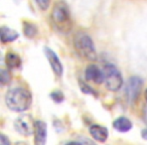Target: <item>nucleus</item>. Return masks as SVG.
Here are the masks:
<instances>
[{
  "instance_id": "nucleus-17",
  "label": "nucleus",
  "mask_w": 147,
  "mask_h": 145,
  "mask_svg": "<svg viewBox=\"0 0 147 145\" xmlns=\"http://www.w3.org/2000/svg\"><path fill=\"white\" fill-rule=\"evenodd\" d=\"M80 87H81V90H82V92H84L85 94H89V95H95L96 96V93H95V91L93 90L92 88H91L90 86H88L87 84H85V83L83 82H80Z\"/></svg>"
},
{
  "instance_id": "nucleus-9",
  "label": "nucleus",
  "mask_w": 147,
  "mask_h": 145,
  "mask_svg": "<svg viewBox=\"0 0 147 145\" xmlns=\"http://www.w3.org/2000/svg\"><path fill=\"white\" fill-rule=\"evenodd\" d=\"M47 124L43 121H35L34 128V142L36 145H43L47 142Z\"/></svg>"
},
{
  "instance_id": "nucleus-18",
  "label": "nucleus",
  "mask_w": 147,
  "mask_h": 145,
  "mask_svg": "<svg viewBox=\"0 0 147 145\" xmlns=\"http://www.w3.org/2000/svg\"><path fill=\"white\" fill-rule=\"evenodd\" d=\"M51 0H35L37 6L41 9V10H47L49 8V4H51Z\"/></svg>"
},
{
  "instance_id": "nucleus-12",
  "label": "nucleus",
  "mask_w": 147,
  "mask_h": 145,
  "mask_svg": "<svg viewBox=\"0 0 147 145\" xmlns=\"http://www.w3.org/2000/svg\"><path fill=\"white\" fill-rule=\"evenodd\" d=\"M1 40L3 43L6 42H11V41H14L18 38L19 34L16 30L12 28H9L7 26H2L1 27Z\"/></svg>"
},
{
  "instance_id": "nucleus-10",
  "label": "nucleus",
  "mask_w": 147,
  "mask_h": 145,
  "mask_svg": "<svg viewBox=\"0 0 147 145\" xmlns=\"http://www.w3.org/2000/svg\"><path fill=\"white\" fill-rule=\"evenodd\" d=\"M89 131H90L91 136L96 141H98V142L103 143L108 139V136H109L108 129H107L106 127L102 126V125L93 124L92 126L90 127Z\"/></svg>"
},
{
  "instance_id": "nucleus-16",
  "label": "nucleus",
  "mask_w": 147,
  "mask_h": 145,
  "mask_svg": "<svg viewBox=\"0 0 147 145\" xmlns=\"http://www.w3.org/2000/svg\"><path fill=\"white\" fill-rule=\"evenodd\" d=\"M51 98L55 101V103H61L65 100V96L61 91H53L51 93Z\"/></svg>"
},
{
  "instance_id": "nucleus-4",
  "label": "nucleus",
  "mask_w": 147,
  "mask_h": 145,
  "mask_svg": "<svg viewBox=\"0 0 147 145\" xmlns=\"http://www.w3.org/2000/svg\"><path fill=\"white\" fill-rule=\"evenodd\" d=\"M104 83L109 91L117 92L123 86V77L120 71L112 63H107L103 67Z\"/></svg>"
},
{
  "instance_id": "nucleus-15",
  "label": "nucleus",
  "mask_w": 147,
  "mask_h": 145,
  "mask_svg": "<svg viewBox=\"0 0 147 145\" xmlns=\"http://www.w3.org/2000/svg\"><path fill=\"white\" fill-rule=\"evenodd\" d=\"M0 75H1V84L2 85H7L10 83L11 81V75L10 73H9L8 69H1V73H0Z\"/></svg>"
},
{
  "instance_id": "nucleus-14",
  "label": "nucleus",
  "mask_w": 147,
  "mask_h": 145,
  "mask_svg": "<svg viewBox=\"0 0 147 145\" xmlns=\"http://www.w3.org/2000/svg\"><path fill=\"white\" fill-rule=\"evenodd\" d=\"M23 31L28 38H34L36 36L37 32H38V29H37L36 25L34 23L24 22L23 23Z\"/></svg>"
},
{
  "instance_id": "nucleus-11",
  "label": "nucleus",
  "mask_w": 147,
  "mask_h": 145,
  "mask_svg": "<svg viewBox=\"0 0 147 145\" xmlns=\"http://www.w3.org/2000/svg\"><path fill=\"white\" fill-rule=\"evenodd\" d=\"M113 127L116 131L121 133L128 132L132 129L133 124L131 122L130 119H128L127 117H119L116 120L113 122Z\"/></svg>"
},
{
  "instance_id": "nucleus-22",
  "label": "nucleus",
  "mask_w": 147,
  "mask_h": 145,
  "mask_svg": "<svg viewBox=\"0 0 147 145\" xmlns=\"http://www.w3.org/2000/svg\"><path fill=\"white\" fill-rule=\"evenodd\" d=\"M145 118H146V120H147V108H146V110H145Z\"/></svg>"
},
{
  "instance_id": "nucleus-8",
  "label": "nucleus",
  "mask_w": 147,
  "mask_h": 145,
  "mask_svg": "<svg viewBox=\"0 0 147 145\" xmlns=\"http://www.w3.org/2000/svg\"><path fill=\"white\" fill-rule=\"evenodd\" d=\"M85 78L89 82H93L95 84H102L104 82V74L103 71L96 65H89L85 71Z\"/></svg>"
},
{
  "instance_id": "nucleus-1",
  "label": "nucleus",
  "mask_w": 147,
  "mask_h": 145,
  "mask_svg": "<svg viewBox=\"0 0 147 145\" xmlns=\"http://www.w3.org/2000/svg\"><path fill=\"white\" fill-rule=\"evenodd\" d=\"M51 19L55 29L61 34H69L73 29V19L71 11L65 1H57L53 7Z\"/></svg>"
},
{
  "instance_id": "nucleus-7",
  "label": "nucleus",
  "mask_w": 147,
  "mask_h": 145,
  "mask_svg": "<svg viewBox=\"0 0 147 145\" xmlns=\"http://www.w3.org/2000/svg\"><path fill=\"white\" fill-rule=\"evenodd\" d=\"M45 57H47V61H49V65H51V69H53V73H55L57 76L61 77L63 75V67L61 65V61H59L57 55L49 47H45Z\"/></svg>"
},
{
  "instance_id": "nucleus-5",
  "label": "nucleus",
  "mask_w": 147,
  "mask_h": 145,
  "mask_svg": "<svg viewBox=\"0 0 147 145\" xmlns=\"http://www.w3.org/2000/svg\"><path fill=\"white\" fill-rule=\"evenodd\" d=\"M142 86L143 81L140 77L133 76L128 80L126 84V89H125V94H126V98L130 104L136 102L141 93V90H142Z\"/></svg>"
},
{
  "instance_id": "nucleus-21",
  "label": "nucleus",
  "mask_w": 147,
  "mask_h": 145,
  "mask_svg": "<svg viewBox=\"0 0 147 145\" xmlns=\"http://www.w3.org/2000/svg\"><path fill=\"white\" fill-rule=\"evenodd\" d=\"M144 98H145V100L147 101V89L145 90V93H144Z\"/></svg>"
},
{
  "instance_id": "nucleus-19",
  "label": "nucleus",
  "mask_w": 147,
  "mask_h": 145,
  "mask_svg": "<svg viewBox=\"0 0 147 145\" xmlns=\"http://www.w3.org/2000/svg\"><path fill=\"white\" fill-rule=\"evenodd\" d=\"M0 144L1 145H9L10 141L8 140L6 136L4 134H0Z\"/></svg>"
},
{
  "instance_id": "nucleus-20",
  "label": "nucleus",
  "mask_w": 147,
  "mask_h": 145,
  "mask_svg": "<svg viewBox=\"0 0 147 145\" xmlns=\"http://www.w3.org/2000/svg\"><path fill=\"white\" fill-rule=\"evenodd\" d=\"M141 136H142L143 139H146L147 140V129H143L141 131Z\"/></svg>"
},
{
  "instance_id": "nucleus-13",
  "label": "nucleus",
  "mask_w": 147,
  "mask_h": 145,
  "mask_svg": "<svg viewBox=\"0 0 147 145\" xmlns=\"http://www.w3.org/2000/svg\"><path fill=\"white\" fill-rule=\"evenodd\" d=\"M5 61H6L7 67L11 69H17L21 65L20 57H19L18 55H16L14 53H7L6 57H5Z\"/></svg>"
},
{
  "instance_id": "nucleus-3",
  "label": "nucleus",
  "mask_w": 147,
  "mask_h": 145,
  "mask_svg": "<svg viewBox=\"0 0 147 145\" xmlns=\"http://www.w3.org/2000/svg\"><path fill=\"white\" fill-rule=\"evenodd\" d=\"M74 47L80 57L90 61H95L98 59L96 47L92 37L84 31H79L74 36Z\"/></svg>"
},
{
  "instance_id": "nucleus-2",
  "label": "nucleus",
  "mask_w": 147,
  "mask_h": 145,
  "mask_svg": "<svg viewBox=\"0 0 147 145\" xmlns=\"http://www.w3.org/2000/svg\"><path fill=\"white\" fill-rule=\"evenodd\" d=\"M6 106L14 112H24L30 108L32 104V96L30 92L24 88H13L6 93Z\"/></svg>"
},
{
  "instance_id": "nucleus-6",
  "label": "nucleus",
  "mask_w": 147,
  "mask_h": 145,
  "mask_svg": "<svg viewBox=\"0 0 147 145\" xmlns=\"http://www.w3.org/2000/svg\"><path fill=\"white\" fill-rule=\"evenodd\" d=\"M14 128L23 136H30L34 132L35 122L30 115H21L14 121Z\"/></svg>"
}]
</instances>
